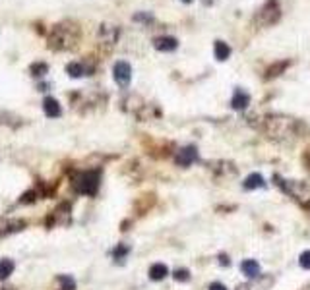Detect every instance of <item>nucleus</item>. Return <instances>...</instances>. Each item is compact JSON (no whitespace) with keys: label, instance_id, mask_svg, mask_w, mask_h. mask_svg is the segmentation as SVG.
Listing matches in <instances>:
<instances>
[{"label":"nucleus","instance_id":"obj_5","mask_svg":"<svg viewBox=\"0 0 310 290\" xmlns=\"http://www.w3.org/2000/svg\"><path fill=\"white\" fill-rule=\"evenodd\" d=\"M155 51L159 53H173L178 49V41L175 37H169V35H161V37H155L153 39Z\"/></svg>","mask_w":310,"mask_h":290},{"label":"nucleus","instance_id":"obj_10","mask_svg":"<svg viewBox=\"0 0 310 290\" xmlns=\"http://www.w3.org/2000/svg\"><path fill=\"white\" fill-rule=\"evenodd\" d=\"M213 53H215V58L219 62H225L229 56H231V47L223 41H215V47H213Z\"/></svg>","mask_w":310,"mask_h":290},{"label":"nucleus","instance_id":"obj_6","mask_svg":"<svg viewBox=\"0 0 310 290\" xmlns=\"http://www.w3.org/2000/svg\"><path fill=\"white\" fill-rule=\"evenodd\" d=\"M196 159H198V151H196V147H192V145L182 147V149L177 153V157H175L177 164H180V167H190Z\"/></svg>","mask_w":310,"mask_h":290},{"label":"nucleus","instance_id":"obj_7","mask_svg":"<svg viewBox=\"0 0 310 290\" xmlns=\"http://www.w3.org/2000/svg\"><path fill=\"white\" fill-rule=\"evenodd\" d=\"M43 110L49 118H58V116L62 114V107H60V103L56 101L55 97H45Z\"/></svg>","mask_w":310,"mask_h":290},{"label":"nucleus","instance_id":"obj_14","mask_svg":"<svg viewBox=\"0 0 310 290\" xmlns=\"http://www.w3.org/2000/svg\"><path fill=\"white\" fill-rule=\"evenodd\" d=\"M14 261L12 259H0V280H6L14 273Z\"/></svg>","mask_w":310,"mask_h":290},{"label":"nucleus","instance_id":"obj_21","mask_svg":"<svg viewBox=\"0 0 310 290\" xmlns=\"http://www.w3.org/2000/svg\"><path fill=\"white\" fill-rule=\"evenodd\" d=\"M210 290H227V286H225V284H221V282H211Z\"/></svg>","mask_w":310,"mask_h":290},{"label":"nucleus","instance_id":"obj_13","mask_svg":"<svg viewBox=\"0 0 310 290\" xmlns=\"http://www.w3.org/2000/svg\"><path fill=\"white\" fill-rule=\"evenodd\" d=\"M266 186V182H264V178L260 176V174H250L246 180H244V188L246 190H256V188H264Z\"/></svg>","mask_w":310,"mask_h":290},{"label":"nucleus","instance_id":"obj_16","mask_svg":"<svg viewBox=\"0 0 310 290\" xmlns=\"http://www.w3.org/2000/svg\"><path fill=\"white\" fill-rule=\"evenodd\" d=\"M47 72H49V66L45 64V62H35V64H31V75L43 77Z\"/></svg>","mask_w":310,"mask_h":290},{"label":"nucleus","instance_id":"obj_9","mask_svg":"<svg viewBox=\"0 0 310 290\" xmlns=\"http://www.w3.org/2000/svg\"><path fill=\"white\" fill-rule=\"evenodd\" d=\"M241 269H243V273L246 277H250V279H256V277H260V265H258V261L254 259H246L241 263Z\"/></svg>","mask_w":310,"mask_h":290},{"label":"nucleus","instance_id":"obj_23","mask_svg":"<svg viewBox=\"0 0 310 290\" xmlns=\"http://www.w3.org/2000/svg\"><path fill=\"white\" fill-rule=\"evenodd\" d=\"M211 2H213V0H204V4H208V6H210Z\"/></svg>","mask_w":310,"mask_h":290},{"label":"nucleus","instance_id":"obj_1","mask_svg":"<svg viewBox=\"0 0 310 290\" xmlns=\"http://www.w3.org/2000/svg\"><path fill=\"white\" fill-rule=\"evenodd\" d=\"M80 39V31L76 25H70V22L58 23L49 33V47L55 51H70L74 49Z\"/></svg>","mask_w":310,"mask_h":290},{"label":"nucleus","instance_id":"obj_20","mask_svg":"<svg viewBox=\"0 0 310 290\" xmlns=\"http://www.w3.org/2000/svg\"><path fill=\"white\" fill-rule=\"evenodd\" d=\"M299 263L302 269H310V252H302V254H300Z\"/></svg>","mask_w":310,"mask_h":290},{"label":"nucleus","instance_id":"obj_8","mask_svg":"<svg viewBox=\"0 0 310 290\" xmlns=\"http://www.w3.org/2000/svg\"><path fill=\"white\" fill-rule=\"evenodd\" d=\"M231 105L235 110H244V108L250 105V95H248L244 89H237V91L232 93Z\"/></svg>","mask_w":310,"mask_h":290},{"label":"nucleus","instance_id":"obj_11","mask_svg":"<svg viewBox=\"0 0 310 290\" xmlns=\"http://www.w3.org/2000/svg\"><path fill=\"white\" fill-rule=\"evenodd\" d=\"M169 275V269L163 263H155L149 267V279L151 280H163Z\"/></svg>","mask_w":310,"mask_h":290},{"label":"nucleus","instance_id":"obj_19","mask_svg":"<svg viewBox=\"0 0 310 290\" xmlns=\"http://www.w3.org/2000/svg\"><path fill=\"white\" fill-rule=\"evenodd\" d=\"M188 279H190V273L186 269H177V271H175V280H178V282H186Z\"/></svg>","mask_w":310,"mask_h":290},{"label":"nucleus","instance_id":"obj_22","mask_svg":"<svg viewBox=\"0 0 310 290\" xmlns=\"http://www.w3.org/2000/svg\"><path fill=\"white\" fill-rule=\"evenodd\" d=\"M231 261H229V258H225V256H221V265H229Z\"/></svg>","mask_w":310,"mask_h":290},{"label":"nucleus","instance_id":"obj_4","mask_svg":"<svg viewBox=\"0 0 310 290\" xmlns=\"http://www.w3.org/2000/svg\"><path fill=\"white\" fill-rule=\"evenodd\" d=\"M112 77L114 81L121 87H128L132 81V66L124 60H119L117 64L112 66Z\"/></svg>","mask_w":310,"mask_h":290},{"label":"nucleus","instance_id":"obj_2","mask_svg":"<svg viewBox=\"0 0 310 290\" xmlns=\"http://www.w3.org/2000/svg\"><path fill=\"white\" fill-rule=\"evenodd\" d=\"M279 18H281V8L277 0H266L264 6L256 14V22L260 25H272V23L279 22Z\"/></svg>","mask_w":310,"mask_h":290},{"label":"nucleus","instance_id":"obj_15","mask_svg":"<svg viewBox=\"0 0 310 290\" xmlns=\"http://www.w3.org/2000/svg\"><path fill=\"white\" fill-rule=\"evenodd\" d=\"M289 66V60H283V62H277V64L269 66L266 72V79H272V77H277L285 72V68Z\"/></svg>","mask_w":310,"mask_h":290},{"label":"nucleus","instance_id":"obj_24","mask_svg":"<svg viewBox=\"0 0 310 290\" xmlns=\"http://www.w3.org/2000/svg\"><path fill=\"white\" fill-rule=\"evenodd\" d=\"M182 2H186V4H188V2H192V0H182Z\"/></svg>","mask_w":310,"mask_h":290},{"label":"nucleus","instance_id":"obj_12","mask_svg":"<svg viewBox=\"0 0 310 290\" xmlns=\"http://www.w3.org/2000/svg\"><path fill=\"white\" fill-rule=\"evenodd\" d=\"M66 74L70 75V77L78 79V77H82V75H88V70H86V66L82 64V62H70V64L66 66Z\"/></svg>","mask_w":310,"mask_h":290},{"label":"nucleus","instance_id":"obj_3","mask_svg":"<svg viewBox=\"0 0 310 290\" xmlns=\"http://www.w3.org/2000/svg\"><path fill=\"white\" fill-rule=\"evenodd\" d=\"M99 188V176L97 172H84L76 178V190L86 195H93Z\"/></svg>","mask_w":310,"mask_h":290},{"label":"nucleus","instance_id":"obj_18","mask_svg":"<svg viewBox=\"0 0 310 290\" xmlns=\"http://www.w3.org/2000/svg\"><path fill=\"white\" fill-rule=\"evenodd\" d=\"M58 280L62 282V288H64V290H76V282H74V279H72V277H64V275H62Z\"/></svg>","mask_w":310,"mask_h":290},{"label":"nucleus","instance_id":"obj_17","mask_svg":"<svg viewBox=\"0 0 310 290\" xmlns=\"http://www.w3.org/2000/svg\"><path fill=\"white\" fill-rule=\"evenodd\" d=\"M134 22H142V23H151L153 22V16L149 12H138L134 16Z\"/></svg>","mask_w":310,"mask_h":290}]
</instances>
